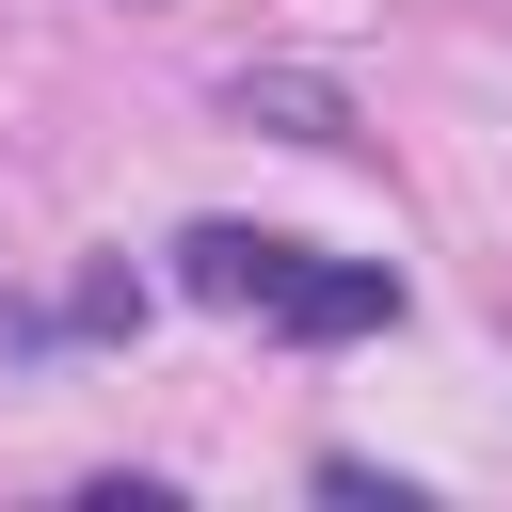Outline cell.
<instances>
[{"label":"cell","instance_id":"6da1fadb","mask_svg":"<svg viewBox=\"0 0 512 512\" xmlns=\"http://www.w3.org/2000/svg\"><path fill=\"white\" fill-rule=\"evenodd\" d=\"M176 288L224 304V320H272V336H304V352L400 320V272H384V256H304V240H272V224H176Z\"/></svg>","mask_w":512,"mask_h":512},{"label":"cell","instance_id":"7a4b0ae2","mask_svg":"<svg viewBox=\"0 0 512 512\" xmlns=\"http://www.w3.org/2000/svg\"><path fill=\"white\" fill-rule=\"evenodd\" d=\"M224 112H240V128H272V144H352V96H336L320 64H240V80H224Z\"/></svg>","mask_w":512,"mask_h":512}]
</instances>
